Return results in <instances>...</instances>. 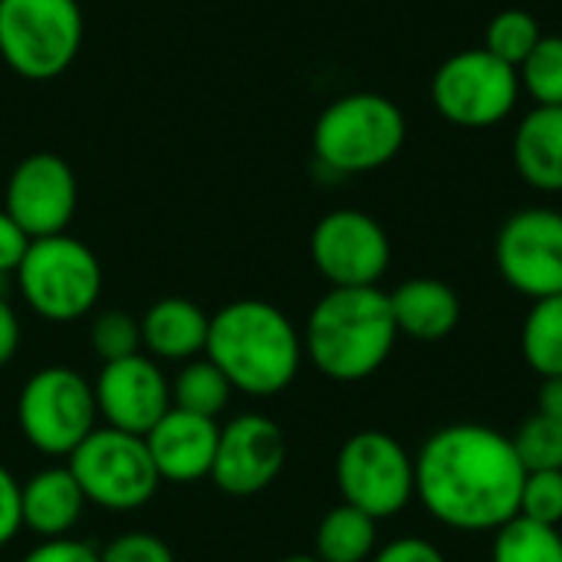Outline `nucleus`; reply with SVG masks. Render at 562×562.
I'll return each instance as SVG.
<instances>
[{
  "label": "nucleus",
  "instance_id": "nucleus-30",
  "mask_svg": "<svg viewBox=\"0 0 562 562\" xmlns=\"http://www.w3.org/2000/svg\"><path fill=\"white\" fill-rule=\"evenodd\" d=\"M99 562H175V557L161 537L132 530V533H122L112 543H105L99 550Z\"/></svg>",
  "mask_w": 562,
  "mask_h": 562
},
{
  "label": "nucleus",
  "instance_id": "nucleus-15",
  "mask_svg": "<svg viewBox=\"0 0 562 562\" xmlns=\"http://www.w3.org/2000/svg\"><path fill=\"white\" fill-rule=\"evenodd\" d=\"M95 408L105 428L145 438L171 408V382L145 352L102 362L92 382Z\"/></svg>",
  "mask_w": 562,
  "mask_h": 562
},
{
  "label": "nucleus",
  "instance_id": "nucleus-19",
  "mask_svg": "<svg viewBox=\"0 0 562 562\" xmlns=\"http://www.w3.org/2000/svg\"><path fill=\"white\" fill-rule=\"evenodd\" d=\"M389 303H392L398 336H408L418 342H441L461 323V300L454 286L435 277L405 280L402 286L389 293Z\"/></svg>",
  "mask_w": 562,
  "mask_h": 562
},
{
  "label": "nucleus",
  "instance_id": "nucleus-6",
  "mask_svg": "<svg viewBox=\"0 0 562 562\" xmlns=\"http://www.w3.org/2000/svg\"><path fill=\"white\" fill-rule=\"evenodd\" d=\"M13 277L26 306L49 323H76L89 316L102 296L99 257L69 234L30 240Z\"/></svg>",
  "mask_w": 562,
  "mask_h": 562
},
{
  "label": "nucleus",
  "instance_id": "nucleus-24",
  "mask_svg": "<svg viewBox=\"0 0 562 562\" xmlns=\"http://www.w3.org/2000/svg\"><path fill=\"white\" fill-rule=\"evenodd\" d=\"M491 562H562L560 527L533 524L527 517L507 520L494 530Z\"/></svg>",
  "mask_w": 562,
  "mask_h": 562
},
{
  "label": "nucleus",
  "instance_id": "nucleus-29",
  "mask_svg": "<svg viewBox=\"0 0 562 562\" xmlns=\"http://www.w3.org/2000/svg\"><path fill=\"white\" fill-rule=\"evenodd\" d=\"M533 524H562V471H527L520 491V514Z\"/></svg>",
  "mask_w": 562,
  "mask_h": 562
},
{
  "label": "nucleus",
  "instance_id": "nucleus-11",
  "mask_svg": "<svg viewBox=\"0 0 562 562\" xmlns=\"http://www.w3.org/2000/svg\"><path fill=\"white\" fill-rule=\"evenodd\" d=\"M310 257L329 286H379L392 263V244L372 214L339 207L316 221Z\"/></svg>",
  "mask_w": 562,
  "mask_h": 562
},
{
  "label": "nucleus",
  "instance_id": "nucleus-20",
  "mask_svg": "<svg viewBox=\"0 0 562 562\" xmlns=\"http://www.w3.org/2000/svg\"><path fill=\"white\" fill-rule=\"evenodd\" d=\"M514 165L543 194H562V105H533L514 132Z\"/></svg>",
  "mask_w": 562,
  "mask_h": 562
},
{
  "label": "nucleus",
  "instance_id": "nucleus-17",
  "mask_svg": "<svg viewBox=\"0 0 562 562\" xmlns=\"http://www.w3.org/2000/svg\"><path fill=\"white\" fill-rule=\"evenodd\" d=\"M142 326V349L155 362H191L207 349L211 316L184 296H165L145 310L138 319Z\"/></svg>",
  "mask_w": 562,
  "mask_h": 562
},
{
  "label": "nucleus",
  "instance_id": "nucleus-27",
  "mask_svg": "<svg viewBox=\"0 0 562 562\" xmlns=\"http://www.w3.org/2000/svg\"><path fill=\"white\" fill-rule=\"evenodd\" d=\"M510 441L524 471H562V422L557 418L533 412Z\"/></svg>",
  "mask_w": 562,
  "mask_h": 562
},
{
  "label": "nucleus",
  "instance_id": "nucleus-8",
  "mask_svg": "<svg viewBox=\"0 0 562 562\" xmlns=\"http://www.w3.org/2000/svg\"><path fill=\"white\" fill-rule=\"evenodd\" d=\"M66 468L72 471L89 504L102 510H115V514L145 507L161 487V477L151 464L145 438L125 435L105 425L95 428L66 458Z\"/></svg>",
  "mask_w": 562,
  "mask_h": 562
},
{
  "label": "nucleus",
  "instance_id": "nucleus-2",
  "mask_svg": "<svg viewBox=\"0 0 562 562\" xmlns=\"http://www.w3.org/2000/svg\"><path fill=\"white\" fill-rule=\"evenodd\" d=\"M204 356L234 392L270 398L293 385L303 362V333L267 300H234L211 316Z\"/></svg>",
  "mask_w": 562,
  "mask_h": 562
},
{
  "label": "nucleus",
  "instance_id": "nucleus-16",
  "mask_svg": "<svg viewBox=\"0 0 562 562\" xmlns=\"http://www.w3.org/2000/svg\"><path fill=\"white\" fill-rule=\"evenodd\" d=\"M217 438H221V428L214 418L168 408V415L145 435V448L161 481L198 484L211 477Z\"/></svg>",
  "mask_w": 562,
  "mask_h": 562
},
{
  "label": "nucleus",
  "instance_id": "nucleus-14",
  "mask_svg": "<svg viewBox=\"0 0 562 562\" xmlns=\"http://www.w3.org/2000/svg\"><path fill=\"white\" fill-rule=\"evenodd\" d=\"M283 464H286L283 428L260 412H247L221 428L211 481L217 491L231 497H254L263 494L280 477Z\"/></svg>",
  "mask_w": 562,
  "mask_h": 562
},
{
  "label": "nucleus",
  "instance_id": "nucleus-33",
  "mask_svg": "<svg viewBox=\"0 0 562 562\" xmlns=\"http://www.w3.org/2000/svg\"><path fill=\"white\" fill-rule=\"evenodd\" d=\"M23 530L20 517V481L0 464V547H7Z\"/></svg>",
  "mask_w": 562,
  "mask_h": 562
},
{
  "label": "nucleus",
  "instance_id": "nucleus-4",
  "mask_svg": "<svg viewBox=\"0 0 562 562\" xmlns=\"http://www.w3.org/2000/svg\"><path fill=\"white\" fill-rule=\"evenodd\" d=\"M408 138L398 102L379 92L333 99L313 125V155L333 175H369L395 161Z\"/></svg>",
  "mask_w": 562,
  "mask_h": 562
},
{
  "label": "nucleus",
  "instance_id": "nucleus-10",
  "mask_svg": "<svg viewBox=\"0 0 562 562\" xmlns=\"http://www.w3.org/2000/svg\"><path fill=\"white\" fill-rule=\"evenodd\" d=\"M520 99V76L484 46L448 56L431 79L438 115L458 128H491L504 122Z\"/></svg>",
  "mask_w": 562,
  "mask_h": 562
},
{
  "label": "nucleus",
  "instance_id": "nucleus-28",
  "mask_svg": "<svg viewBox=\"0 0 562 562\" xmlns=\"http://www.w3.org/2000/svg\"><path fill=\"white\" fill-rule=\"evenodd\" d=\"M89 346L102 362L142 352V326L125 310H102L89 326Z\"/></svg>",
  "mask_w": 562,
  "mask_h": 562
},
{
  "label": "nucleus",
  "instance_id": "nucleus-34",
  "mask_svg": "<svg viewBox=\"0 0 562 562\" xmlns=\"http://www.w3.org/2000/svg\"><path fill=\"white\" fill-rule=\"evenodd\" d=\"M26 247H30L26 231H23L10 214L0 207V277L16 273V267H20V260H23Z\"/></svg>",
  "mask_w": 562,
  "mask_h": 562
},
{
  "label": "nucleus",
  "instance_id": "nucleus-7",
  "mask_svg": "<svg viewBox=\"0 0 562 562\" xmlns=\"http://www.w3.org/2000/svg\"><path fill=\"white\" fill-rule=\"evenodd\" d=\"M95 395L69 366H46L26 379L16 398V425L30 448L46 458H69L95 431Z\"/></svg>",
  "mask_w": 562,
  "mask_h": 562
},
{
  "label": "nucleus",
  "instance_id": "nucleus-35",
  "mask_svg": "<svg viewBox=\"0 0 562 562\" xmlns=\"http://www.w3.org/2000/svg\"><path fill=\"white\" fill-rule=\"evenodd\" d=\"M20 349V319L13 313V306L0 296V369H7L13 362Z\"/></svg>",
  "mask_w": 562,
  "mask_h": 562
},
{
  "label": "nucleus",
  "instance_id": "nucleus-26",
  "mask_svg": "<svg viewBox=\"0 0 562 562\" xmlns=\"http://www.w3.org/2000/svg\"><path fill=\"white\" fill-rule=\"evenodd\" d=\"M517 76L537 105H562V36H543Z\"/></svg>",
  "mask_w": 562,
  "mask_h": 562
},
{
  "label": "nucleus",
  "instance_id": "nucleus-22",
  "mask_svg": "<svg viewBox=\"0 0 562 562\" xmlns=\"http://www.w3.org/2000/svg\"><path fill=\"white\" fill-rule=\"evenodd\" d=\"M520 349L527 366L540 379L562 375V293L537 300L520 329Z\"/></svg>",
  "mask_w": 562,
  "mask_h": 562
},
{
  "label": "nucleus",
  "instance_id": "nucleus-9",
  "mask_svg": "<svg viewBox=\"0 0 562 562\" xmlns=\"http://www.w3.org/2000/svg\"><path fill=\"white\" fill-rule=\"evenodd\" d=\"M336 484L342 504L372 520H389L415 501V458L395 435L366 428L339 448Z\"/></svg>",
  "mask_w": 562,
  "mask_h": 562
},
{
  "label": "nucleus",
  "instance_id": "nucleus-32",
  "mask_svg": "<svg viewBox=\"0 0 562 562\" xmlns=\"http://www.w3.org/2000/svg\"><path fill=\"white\" fill-rule=\"evenodd\" d=\"M369 562H448L445 553L431 543V540H422V537H402V540H392L385 543L382 550H375V557Z\"/></svg>",
  "mask_w": 562,
  "mask_h": 562
},
{
  "label": "nucleus",
  "instance_id": "nucleus-23",
  "mask_svg": "<svg viewBox=\"0 0 562 562\" xmlns=\"http://www.w3.org/2000/svg\"><path fill=\"white\" fill-rule=\"evenodd\" d=\"M231 395H234V385L207 356L184 362L181 372L171 379V408H181L201 418H217L227 408Z\"/></svg>",
  "mask_w": 562,
  "mask_h": 562
},
{
  "label": "nucleus",
  "instance_id": "nucleus-13",
  "mask_svg": "<svg viewBox=\"0 0 562 562\" xmlns=\"http://www.w3.org/2000/svg\"><path fill=\"white\" fill-rule=\"evenodd\" d=\"M76 207L79 181L63 155L33 151L13 165L3 191V211L26 231L30 240L66 234Z\"/></svg>",
  "mask_w": 562,
  "mask_h": 562
},
{
  "label": "nucleus",
  "instance_id": "nucleus-31",
  "mask_svg": "<svg viewBox=\"0 0 562 562\" xmlns=\"http://www.w3.org/2000/svg\"><path fill=\"white\" fill-rule=\"evenodd\" d=\"M20 562H99V550L89 543L59 537V540H43Z\"/></svg>",
  "mask_w": 562,
  "mask_h": 562
},
{
  "label": "nucleus",
  "instance_id": "nucleus-1",
  "mask_svg": "<svg viewBox=\"0 0 562 562\" xmlns=\"http://www.w3.org/2000/svg\"><path fill=\"white\" fill-rule=\"evenodd\" d=\"M524 464L491 425L438 428L415 454V501L448 530L494 533L520 514Z\"/></svg>",
  "mask_w": 562,
  "mask_h": 562
},
{
  "label": "nucleus",
  "instance_id": "nucleus-3",
  "mask_svg": "<svg viewBox=\"0 0 562 562\" xmlns=\"http://www.w3.org/2000/svg\"><path fill=\"white\" fill-rule=\"evenodd\" d=\"M398 342L389 293L379 286H329L310 310L303 352L333 382L375 375Z\"/></svg>",
  "mask_w": 562,
  "mask_h": 562
},
{
  "label": "nucleus",
  "instance_id": "nucleus-36",
  "mask_svg": "<svg viewBox=\"0 0 562 562\" xmlns=\"http://www.w3.org/2000/svg\"><path fill=\"white\" fill-rule=\"evenodd\" d=\"M537 412L547 418L562 422V375L557 379H543L540 392H537Z\"/></svg>",
  "mask_w": 562,
  "mask_h": 562
},
{
  "label": "nucleus",
  "instance_id": "nucleus-37",
  "mask_svg": "<svg viewBox=\"0 0 562 562\" xmlns=\"http://www.w3.org/2000/svg\"><path fill=\"white\" fill-rule=\"evenodd\" d=\"M280 562H319L316 557H286V560H280Z\"/></svg>",
  "mask_w": 562,
  "mask_h": 562
},
{
  "label": "nucleus",
  "instance_id": "nucleus-5",
  "mask_svg": "<svg viewBox=\"0 0 562 562\" xmlns=\"http://www.w3.org/2000/svg\"><path fill=\"white\" fill-rule=\"evenodd\" d=\"M86 36L79 0H0V59L26 82L63 76Z\"/></svg>",
  "mask_w": 562,
  "mask_h": 562
},
{
  "label": "nucleus",
  "instance_id": "nucleus-21",
  "mask_svg": "<svg viewBox=\"0 0 562 562\" xmlns=\"http://www.w3.org/2000/svg\"><path fill=\"white\" fill-rule=\"evenodd\" d=\"M379 550V520L339 504L316 527V560L319 562H369Z\"/></svg>",
  "mask_w": 562,
  "mask_h": 562
},
{
  "label": "nucleus",
  "instance_id": "nucleus-25",
  "mask_svg": "<svg viewBox=\"0 0 562 562\" xmlns=\"http://www.w3.org/2000/svg\"><path fill=\"white\" fill-rule=\"evenodd\" d=\"M543 40V30L537 23V16L530 10H520V7H510V10H501L491 23H487V33H484V49L497 59H504L507 66L520 69L524 59L533 53V46Z\"/></svg>",
  "mask_w": 562,
  "mask_h": 562
},
{
  "label": "nucleus",
  "instance_id": "nucleus-18",
  "mask_svg": "<svg viewBox=\"0 0 562 562\" xmlns=\"http://www.w3.org/2000/svg\"><path fill=\"white\" fill-rule=\"evenodd\" d=\"M86 504L89 501L69 468H46L36 471L26 484H20L23 527L43 540L69 537L72 527L82 520Z\"/></svg>",
  "mask_w": 562,
  "mask_h": 562
},
{
  "label": "nucleus",
  "instance_id": "nucleus-12",
  "mask_svg": "<svg viewBox=\"0 0 562 562\" xmlns=\"http://www.w3.org/2000/svg\"><path fill=\"white\" fill-rule=\"evenodd\" d=\"M497 270L510 290L527 300L562 293V214L553 207H524L497 234Z\"/></svg>",
  "mask_w": 562,
  "mask_h": 562
}]
</instances>
